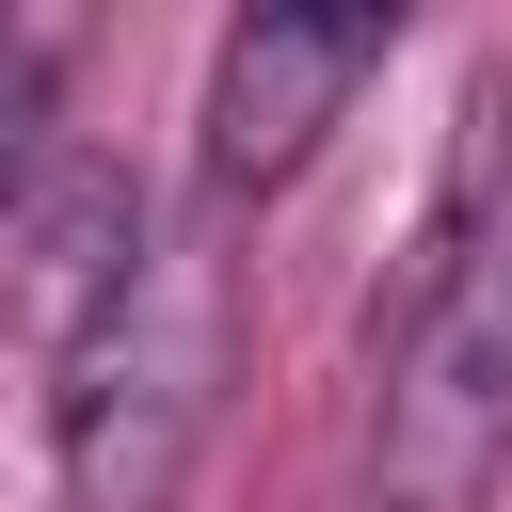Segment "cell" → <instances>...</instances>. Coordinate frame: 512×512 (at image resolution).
<instances>
[{"instance_id": "1", "label": "cell", "mask_w": 512, "mask_h": 512, "mask_svg": "<svg viewBox=\"0 0 512 512\" xmlns=\"http://www.w3.org/2000/svg\"><path fill=\"white\" fill-rule=\"evenodd\" d=\"M496 480H512V64L464 80L416 256L368 304V432H352L368 512H496Z\"/></svg>"}, {"instance_id": "2", "label": "cell", "mask_w": 512, "mask_h": 512, "mask_svg": "<svg viewBox=\"0 0 512 512\" xmlns=\"http://www.w3.org/2000/svg\"><path fill=\"white\" fill-rule=\"evenodd\" d=\"M208 416H224V256L192 224H160V272L128 288V320L48 384L64 512H176Z\"/></svg>"}, {"instance_id": "3", "label": "cell", "mask_w": 512, "mask_h": 512, "mask_svg": "<svg viewBox=\"0 0 512 512\" xmlns=\"http://www.w3.org/2000/svg\"><path fill=\"white\" fill-rule=\"evenodd\" d=\"M384 64H400V16H240L208 48V96H192V192L208 208H272L352 128V96Z\"/></svg>"}, {"instance_id": "4", "label": "cell", "mask_w": 512, "mask_h": 512, "mask_svg": "<svg viewBox=\"0 0 512 512\" xmlns=\"http://www.w3.org/2000/svg\"><path fill=\"white\" fill-rule=\"evenodd\" d=\"M160 272V208L128 192V160H96V144H64V176L16 208V240H0V320L32 336V368L64 384L112 320H128V288Z\"/></svg>"}, {"instance_id": "5", "label": "cell", "mask_w": 512, "mask_h": 512, "mask_svg": "<svg viewBox=\"0 0 512 512\" xmlns=\"http://www.w3.org/2000/svg\"><path fill=\"white\" fill-rule=\"evenodd\" d=\"M64 64H80L64 16H0V240H16V208L64 176Z\"/></svg>"}]
</instances>
